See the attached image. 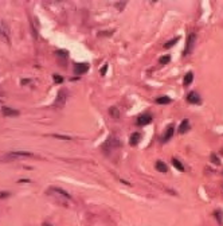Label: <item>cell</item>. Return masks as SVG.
<instances>
[{"label":"cell","mask_w":223,"mask_h":226,"mask_svg":"<svg viewBox=\"0 0 223 226\" xmlns=\"http://www.w3.org/2000/svg\"><path fill=\"white\" fill-rule=\"evenodd\" d=\"M155 168H156L159 172H161V174H167V172H168V167H167V164H165L164 161H161V160H157L156 163H155Z\"/></svg>","instance_id":"ba28073f"},{"label":"cell","mask_w":223,"mask_h":226,"mask_svg":"<svg viewBox=\"0 0 223 226\" xmlns=\"http://www.w3.org/2000/svg\"><path fill=\"white\" fill-rule=\"evenodd\" d=\"M152 120H153V117H152L151 113H144V115H141L139 118H137L136 124L139 126H144V125H148V124H151Z\"/></svg>","instance_id":"3957f363"},{"label":"cell","mask_w":223,"mask_h":226,"mask_svg":"<svg viewBox=\"0 0 223 226\" xmlns=\"http://www.w3.org/2000/svg\"><path fill=\"white\" fill-rule=\"evenodd\" d=\"M174 133H175V126L171 124V125L167 128V131H165V133H164V136H163L161 141H163V143H167V141H169V140L172 139V136H174Z\"/></svg>","instance_id":"8992f818"},{"label":"cell","mask_w":223,"mask_h":226,"mask_svg":"<svg viewBox=\"0 0 223 226\" xmlns=\"http://www.w3.org/2000/svg\"><path fill=\"white\" fill-rule=\"evenodd\" d=\"M179 36H175V38H172L171 41H168V42H165V44H164V47L165 49H171L172 46H174V44H176L177 42H179Z\"/></svg>","instance_id":"ac0fdd59"},{"label":"cell","mask_w":223,"mask_h":226,"mask_svg":"<svg viewBox=\"0 0 223 226\" xmlns=\"http://www.w3.org/2000/svg\"><path fill=\"white\" fill-rule=\"evenodd\" d=\"M67 98H69V93H67V90H66V89H61V90L58 92V94H57L55 101H54V106H58V108L65 106Z\"/></svg>","instance_id":"7a4b0ae2"},{"label":"cell","mask_w":223,"mask_h":226,"mask_svg":"<svg viewBox=\"0 0 223 226\" xmlns=\"http://www.w3.org/2000/svg\"><path fill=\"white\" fill-rule=\"evenodd\" d=\"M44 226H51V225H44Z\"/></svg>","instance_id":"83f0119b"},{"label":"cell","mask_w":223,"mask_h":226,"mask_svg":"<svg viewBox=\"0 0 223 226\" xmlns=\"http://www.w3.org/2000/svg\"><path fill=\"white\" fill-rule=\"evenodd\" d=\"M1 113H3L4 116H7V117H12V116L19 115V112L17 110H15V109H12V108H7V106H4V108L1 109Z\"/></svg>","instance_id":"9c48e42d"},{"label":"cell","mask_w":223,"mask_h":226,"mask_svg":"<svg viewBox=\"0 0 223 226\" xmlns=\"http://www.w3.org/2000/svg\"><path fill=\"white\" fill-rule=\"evenodd\" d=\"M192 79H194V73H192V71H188V73L184 76V79H183V85H184V86H188L192 82Z\"/></svg>","instance_id":"4fadbf2b"},{"label":"cell","mask_w":223,"mask_h":226,"mask_svg":"<svg viewBox=\"0 0 223 226\" xmlns=\"http://www.w3.org/2000/svg\"><path fill=\"white\" fill-rule=\"evenodd\" d=\"M87 70H89V63H76L74 66V73L77 76H82V74L87 73Z\"/></svg>","instance_id":"5b68a950"},{"label":"cell","mask_w":223,"mask_h":226,"mask_svg":"<svg viewBox=\"0 0 223 226\" xmlns=\"http://www.w3.org/2000/svg\"><path fill=\"white\" fill-rule=\"evenodd\" d=\"M188 129H190V121L185 118V120H183L182 123H180L179 129H177V131H179V133H185Z\"/></svg>","instance_id":"30bf717a"},{"label":"cell","mask_w":223,"mask_h":226,"mask_svg":"<svg viewBox=\"0 0 223 226\" xmlns=\"http://www.w3.org/2000/svg\"><path fill=\"white\" fill-rule=\"evenodd\" d=\"M215 215H216V219L219 221L220 223H222V215H223V213H222V210L220 211H215Z\"/></svg>","instance_id":"cb8c5ba5"},{"label":"cell","mask_w":223,"mask_h":226,"mask_svg":"<svg viewBox=\"0 0 223 226\" xmlns=\"http://www.w3.org/2000/svg\"><path fill=\"white\" fill-rule=\"evenodd\" d=\"M156 102L159 104V105H165V104H169L171 102V98L167 96H163V97H159V98H156Z\"/></svg>","instance_id":"9a60e30c"},{"label":"cell","mask_w":223,"mask_h":226,"mask_svg":"<svg viewBox=\"0 0 223 226\" xmlns=\"http://www.w3.org/2000/svg\"><path fill=\"white\" fill-rule=\"evenodd\" d=\"M172 164H174V167L176 168V170H179L180 172H183V171H184V166L182 164V163H180V160H177V159H172Z\"/></svg>","instance_id":"2e32d148"},{"label":"cell","mask_w":223,"mask_h":226,"mask_svg":"<svg viewBox=\"0 0 223 226\" xmlns=\"http://www.w3.org/2000/svg\"><path fill=\"white\" fill-rule=\"evenodd\" d=\"M210 160H211V163H214V164H216V166L220 163L219 158H218V156L215 155V153H211V155H210Z\"/></svg>","instance_id":"ffe728a7"},{"label":"cell","mask_w":223,"mask_h":226,"mask_svg":"<svg viewBox=\"0 0 223 226\" xmlns=\"http://www.w3.org/2000/svg\"><path fill=\"white\" fill-rule=\"evenodd\" d=\"M52 77H54V81L57 84H62V82H63V78H62L61 76H58V74H54Z\"/></svg>","instance_id":"44dd1931"},{"label":"cell","mask_w":223,"mask_h":226,"mask_svg":"<svg viewBox=\"0 0 223 226\" xmlns=\"http://www.w3.org/2000/svg\"><path fill=\"white\" fill-rule=\"evenodd\" d=\"M0 35L1 36H6V39L8 41V30H7L6 24L3 22H0Z\"/></svg>","instance_id":"5bb4252c"},{"label":"cell","mask_w":223,"mask_h":226,"mask_svg":"<svg viewBox=\"0 0 223 226\" xmlns=\"http://www.w3.org/2000/svg\"><path fill=\"white\" fill-rule=\"evenodd\" d=\"M169 61H171V57L169 55H163L161 58L159 59V63L160 65H167V63H169Z\"/></svg>","instance_id":"d6986e66"},{"label":"cell","mask_w":223,"mask_h":226,"mask_svg":"<svg viewBox=\"0 0 223 226\" xmlns=\"http://www.w3.org/2000/svg\"><path fill=\"white\" fill-rule=\"evenodd\" d=\"M9 195V193H3V191H0V198H7Z\"/></svg>","instance_id":"d4e9b609"},{"label":"cell","mask_w":223,"mask_h":226,"mask_svg":"<svg viewBox=\"0 0 223 226\" xmlns=\"http://www.w3.org/2000/svg\"><path fill=\"white\" fill-rule=\"evenodd\" d=\"M28 156H34L31 152H27V151H12L9 152L6 158L9 159H16V158H28Z\"/></svg>","instance_id":"277c9868"},{"label":"cell","mask_w":223,"mask_h":226,"mask_svg":"<svg viewBox=\"0 0 223 226\" xmlns=\"http://www.w3.org/2000/svg\"><path fill=\"white\" fill-rule=\"evenodd\" d=\"M140 140H141V133L134 132L133 135L131 136V139H129V143H131V145H137Z\"/></svg>","instance_id":"8fae6325"},{"label":"cell","mask_w":223,"mask_h":226,"mask_svg":"<svg viewBox=\"0 0 223 226\" xmlns=\"http://www.w3.org/2000/svg\"><path fill=\"white\" fill-rule=\"evenodd\" d=\"M51 191H54V193H57V194H61L63 198H66V199H71V195H70L67 191H65V190H62V188H58V187H52L51 188Z\"/></svg>","instance_id":"7c38bea8"},{"label":"cell","mask_w":223,"mask_h":226,"mask_svg":"<svg viewBox=\"0 0 223 226\" xmlns=\"http://www.w3.org/2000/svg\"><path fill=\"white\" fill-rule=\"evenodd\" d=\"M54 137H57V139H61V140H71V137H69V136H62V135H52Z\"/></svg>","instance_id":"7402d4cb"},{"label":"cell","mask_w":223,"mask_h":226,"mask_svg":"<svg viewBox=\"0 0 223 226\" xmlns=\"http://www.w3.org/2000/svg\"><path fill=\"white\" fill-rule=\"evenodd\" d=\"M195 43H196V34L195 32H191L187 38V43H185V49L183 51L184 55H190V54L194 51V47H195Z\"/></svg>","instance_id":"6da1fadb"},{"label":"cell","mask_w":223,"mask_h":226,"mask_svg":"<svg viewBox=\"0 0 223 226\" xmlns=\"http://www.w3.org/2000/svg\"><path fill=\"white\" fill-rule=\"evenodd\" d=\"M109 115L112 116L113 118H116V120H117V118L120 117V110L116 108V106H112V108L109 109Z\"/></svg>","instance_id":"e0dca14e"},{"label":"cell","mask_w":223,"mask_h":226,"mask_svg":"<svg viewBox=\"0 0 223 226\" xmlns=\"http://www.w3.org/2000/svg\"><path fill=\"white\" fill-rule=\"evenodd\" d=\"M28 82H30L28 79H23V81H22V85H24V84H28Z\"/></svg>","instance_id":"4316f807"},{"label":"cell","mask_w":223,"mask_h":226,"mask_svg":"<svg viewBox=\"0 0 223 226\" xmlns=\"http://www.w3.org/2000/svg\"><path fill=\"white\" fill-rule=\"evenodd\" d=\"M187 101H188L190 104H200V96L196 93V92H190L188 94H187Z\"/></svg>","instance_id":"52a82bcc"},{"label":"cell","mask_w":223,"mask_h":226,"mask_svg":"<svg viewBox=\"0 0 223 226\" xmlns=\"http://www.w3.org/2000/svg\"><path fill=\"white\" fill-rule=\"evenodd\" d=\"M106 71H108V63H105L104 66H102V69L100 70V73H101V76H105V74H106Z\"/></svg>","instance_id":"603a6c76"},{"label":"cell","mask_w":223,"mask_h":226,"mask_svg":"<svg viewBox=\"0 0 223 226\" xmlns=\"http://www.w3.org/2000/svg\"><path fill=\"white\" fill-rule=\"evenodd\" d=\"M116 7H117V8H118V9H124V7H125V3H117L116 4Z\"/></svg>","instance_id":"484cf974"}]
</instances>
